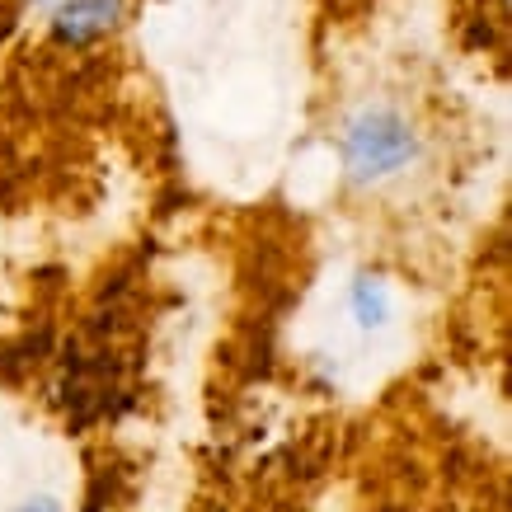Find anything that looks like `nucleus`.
<instances>
[{"mask_svg": "<svg viewBox=\"0 0 512 512\" xmlns=\"http://www.w3.org/2000/svg\"><path fill=\"white\" fill-rule=\"evenodd\" d=\"M414 156H419V137H414L409 118L390 104L362 109L343 132V160L357 179H390Z\"/></svg>", "mask_w": 512, "mask_h": 512, "instance_id": "obj_1", "label": "nucleus"}, {"mask_svg": "<svg viewBox=\"0 0 512 512\" xmlns=\"http://www.w3.org/2000/svg\"><path fill=\"white\" fill-rule=\"evenodd\" d=\"M348 306H353V320H357L362 329L386 325V315H390L386 282H376V278H357V282H353V292H348Z\"/></svg>", "mask_w": 512, "mask_h": 512, "instance_id": "obj_2", "label": "nucleus"}, {"mask_svg": "<svg viewBox=\"0 0 512 512\" xmlns=\"http://www.w3.org/2000/svg\"><path fill=\"white\" fill-rule=\"evenodd\" d=\"M19 512H62V508H57V498H33V503H24Z\"/></svg>", "mask_w": 512, "mask_h": 512, "instance_id": "obj_3", "label": "nucleus"}]
</instances>
